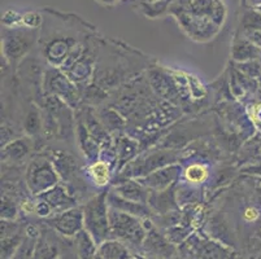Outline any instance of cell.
I'll return each mask as SVG.
<instances>
[{"label":"cell","instance_id":"cell-1","mask_svg":"<svg viewBox=\"0 0 261 259\" xmlns=\"http://www.w3.org/2000/svg\"><path fill=\"white\" fill-rule=\"evenodd\" d=\"M175 18L178 21V25L189 35V38L196 40V42H207L212 39L218 32L221 26L213 22L212 20L208 18L199 17L196 14H192L191 12L186 11L184 8H174L170 9Z\"/></svg>","mask_w":261,"mask_h":259},{"label":"cell","instance_id":"cell-12","mask_svg":"<svg viewBox=\"0 0 261 259\" xmlns=\"http://www.w3.org/2000/svg\"><path fill=\"white\" fill-rule=\"evenodd\" d=\"M89 172L95 184L99 185V187H103V185H106L108 183L109 174H111L108 165L106 162H103V161L92 163L89 168Z\"/></svg>","mask_w":261,"mask_h":259},{"label":"cell","instance_id":"cell-5","mask_svg":"<svg viewBox=\"0 0 261 259\" xmlns=\"http://www.w3.org/2000/svg\"><path fill=\"white\" fill-rule=\"evenodd\" d=\"M178 7L199 17L212 20L220 26H222L226 17V8L222 0H179Z\"/></svg>","mask_w":261,"mask_h":259},{"label":"cell","instance_id":"cell-7","mask_svg":"<svg viewBox=\"0 0 261 259\" xmlns=\"http://www.w3.org/2000/svg\"><path fill=\"white\" fill-rule=\"evenodd\" d=\"M33 149L32 140L30 139H17L15 141L9 142L8 146L2 152V160L4 162H11L13 165L23 162L26 157L29 156Z\"/></svg>","mask_w":261,"mask_h":259},{"label":"cell","instance_id":"cell-2","mask_svg":"<svg viewBox=\"0 0 261 259\" xmlns=\"http://www.w3.org/2000/svg\"><path fill=\"white\" fill-rule=\"evenodd\" d=\"M37 40V30L26 27H6L3 37V52L7 60L18 61L32 49Z\"/></svg>","mask_w":261,"mask_h":259},{"label":"cell","instance_id":"cell-15","mask_svg":"<svg viewBox=\"0 0 261 259\" xmlns=\"http://www.w3.org/2000/svg\"><path fill=\"white\" fill-rule=\"evenodd\" d=\"M244 35H246V39H248L256 47L261 48V27H255V26L244 27Z\"/></svg>","mask_w":261,"mask_h":259},{"label":"cell","instance_id":"cell-9","mask_svg":"<svg viewBox=\"0 0 261 259\" xmlns=\"http://www.w3.org/2000/svg\"><path fill=\"white\" fill-rule=\"evenodd\" d=\"M173 2L174 0H137V6L146 17L156 18L169 12Z\"/></svg>","mask_w":261,"mask_h":259},{"label":"cell","instance_id":"cell-14","mask_svg":"<svg viewBox=\"0 0 261 259\" xmlns=\"http://www.w3.org/2000/svg\"><path fill=\"white\" fill-rule=\"evenodd\" d=\"M186 178L191 183H200L207 178V168L201 165H191L186 170Z\"/></svg>","mask_w":261,"mask_h":259},{"label":"cell","instance_id":"cell-8","mask_svg":"<svg viewBox=\"0 0 261 259\" xmlns=\"http://www.w3.org/2000/svg\"><path fill=\"white\" fill-rule=\"evenodd\" d=\"M115 193L121 196L122 198L130 199L134 203H148L149 194L147 189L143 188V184H138V183L132 182V180H126V182L121 183L118 187H116Z\"/></svg>","mask_w":261,"mask_h":259},{"label":"cell","instance_id":"cell-10","mask_svg":"<svg viewBox=\"0 0 261 259\" xmlns=\"http://www.w3.org/2000/svg\"><path fill=\"white\" fill-rule=\"evenodd\" d=\"M40 198L43 199L44 203H47L49 205V208H68V206L72 205V203H74V198L66 193V191L59 185H55L54 188L48 189L47 192L40 194Z\"/></svg>","mask_w":261,"mask_h":259},{"label":"cell","instance_id":"cell-6","mask_svg":"<svg viewBox=\"0 0 261 259\" xmlns=\"http://www.w3.org/2000/svg\"><path fill=\"white\" fill-rule=\"evenodd\" d=\"M179 167L178 166H168V167L159 168L153 171L141 180V184L146 185L148 188L155 189L156 192H161L168 188L173 182L178 178Z\"/></svg>","mask_w":261,"mask_h":259},{"label":"cell","instance_id":"cell-18","mask_svg":"<svg viewBox=\"0 0 261 259\" xmlns=\"http://www.w3.org/2000/svg\"><path fill=\"white\" fill-rule=\"evenodd\" d=\"M256 11H258L261 13V7H258V8H256Z\"/></svg>","mask_w":261,"mask_h":259},{"label":"cell","instance_id":"cell-11","mask_svg":"<svg viewBox=\"0 0 261 259\" xmlns=\"http://www.w3.org/2000/svg\"><path fill=\"white\" fill-rule=\"evenodd\" d=\"M232 56L236 60L246 61L250 59H256L258 56V47H256L250 40H237L232 48Z\"/></svg>","mask_w":261,"mask_h":259},{"label":"cell","instance_id":"cell-16","mask_svg":"<svg viewBox=\"0 0 261 259\" xmlns=\"http://www.w3.org/2000/svg\"><path fill=\"white\" fill-rule=\"evenodd\" d=\"M247 3L250 4L251 7H255V8L261 7V0H247Z\"/></svg>","mask_w":261,"mask_h":259},{"label":"cell","instance_id":"cell-4","mask_svg":"<svg viewBox=\"0 0 261 259\" xmlns=\"http://www.w3.org/2000/svg\"><path fill=\"white\" fill-rule=\"evenodd\" d=\"M43 77V89L47 94L59 97L68 105H77L78 92L70 78L59 70H48Z\"/></svg>","mask_w":261,"mask_h":259},{"label":"cell","instance_id":"cell-3","mask_svg":"<svg viewBox=\"0 0 261 259\" xmlns=\"http://www.w3.org/2000/svg\"><path fill=\"white\" fill-rule=\"evenodd\" d=\"M55 167L46 158L33 160L26 172V184L30 192L34 194H42L54 188L58 183V174Z\"/></svg>","mask_w":261,"mask_h":259},{"label":"cell","instance_id":"cell-17","mask_svg":"<svg viewBox=\"0 0 261 259\" xmlns=\"http://www.w3.org/2000/svg\"><path fill=\"white\" fill-rule=\"evenodd\" d=\"M98 2L101 4H107V6H112V4L120 2V0H98Z\"/></svg>","mask_w":261,"mask_h":259},{"label":"cell","instance_id":"cell-13","mask_svg":"<svg viewBox=\"0 0 261 259\" xmlns=\"http://www.w3.org/2000/svg\"><path fill=\"white\" fill-rule=\"evenodd\" d=\"M81 213L80 210H69L64 211L60 217L56 218V225H58L59 229H61L63 232H68L69 229H74L80 223H69L72 220L80 219Z\"/></svg>","mask_w":261,"mask_h":259}]
</instances>
